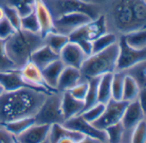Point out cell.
Here are the masks:
<instances>
[{"mask_svg": "<svg viewBox=\"0 0 146 143\" xmlns=\"http://www.w3.org/2000/svg\"><path fill=\"white\" fill-rule=\"evenodd\" d=\"M47 92L22 88L5 92L0 97V124L25 117H35Z\"/></svg>", "mask_w": 146, "mask_h": 143, "instance_id": "obj_1", "label": "cell"}, {"mask_svg": "<svg viewBox=\"0 0 146 143\" xmlns=\"http://www.w3.org/2000/svg\"><path fill=\"white\" fill-rule=\"evenodd\" d=\"M44 44V38L40 34L19 29L3 42V52L15 69H21Z\"/></svg>", "mask_w": 146, "mask_h": 143, "instance_id": "obj_2", "label": "cell"}, {"mask_svg": "<svg viewBox=\"0 0 146 143\" xmlns=\"http://www.w3.org/2000/svg\"><path fill=\"white\" fill-rule=\"evenodd\" d=\"M119 55L118 42L108 48L93 53L84 60L80 70L83 79L90 80L101 77L106 74H113L116 71Z\"/></svg>", "mask_w": 146, "mask_h": 143, "instance_id": "obj_3", "label": "cell"}, {"mask_svg": "<svg viewBox=\"0 0 146 143\" xmlns=\"http://www.w3.org/2000/svg\"><path fill=\"white\" fill-rule=\"evenodd\" d=\"M54 19L68 13H84L92 20L104 13L102 5L83 0H43Z\"/></svg>", "mask_w": 146, "mask_h": 143, "instance_id": "obj_4", "label": "cell"}, {"mask_svg": "<svg viewBox=\"0 0 146 143\" xmlns=\"http://www.w3.org/2000/svg\"><path fill=\"white\" fill-rule=\"evenodd\" d=\"M61 101L62 92L55 90L47 93L44 102L35 116V123L47 125L62 124L64 119L62 113Z\"/></svg>", "mask_w": 146, "mask_h": 143, "instance_id": "obj_5", "label": "cell"}, {"mask_svg": "<svg viewBox=\"0 0 146 143\" xmlns=\"http://www.w3.org/2000/svg\"><path fill=\"white\" fill-rule=\"evenodd\" d=\"M119 55L116 71H125L135 64L146 60V48L136 49L130 46L121 35L118 40Z\"/></svg>", "mask_w": 146, "mask_h": 143, "instance_id": "obj_6", "label": "cell"}, {"mask_svg": "<svg viewBox=\"0 0 146 143\" xmlns=\"http://www.w3.org/2000/svg\"><path fill=\"white\" fill-rule=\"evenodd\" d=\"M108 32L106 16L102 14L95 20H91L83 25L69 35L70 41L78 42L80 40H87L93 42L96 39Z\"/></svg>", "mask_w": 146, "mask_h": 143, "instance_id": "obj_7", "label": "cell"}, {"mask_svg": "<svg viewBox=\"0 0 146 143\" xmlns=\"http://www.w3.org/2000/svg\"><path fill=\"white\" fill-rule=\"evenodd\" d=\"M127 105L128 102L124 100L118 101L113 99L110 100L106 104L105 111L102 117L92 124L98 129L105 130L107 128L121 122Z\"/></svg>", "mask_w": 146, "mask_h": 143, "instance_id": "obj_8", "label": "cell"}, {"mask_svg": "<svg viewBox=\"0 0 146 143\" xmlns=\"http://www.w3.org/2000/svg\"><path fill=\"white\" fill-rule=\"evenodd\" d=\"M92 19L84 13H68L54 19L55 32L69 36Z\"/></svg>", "mask_w": 146, "mask_h": 143, "instance_id": "obj_9", "label": "cell"}, {"mask_svg": "<svg viewBox=\"0 0 146 143\" xmlns=\"http://www.w3.org/2000/svg\"><path fill=\"white\" fill-rule=\"evenodd\" d=\"M144 118V115L137 100L129 102L121 119V123L125 130L123 143H130L131 133L134 128Z\"/></svg>", "mask_w": 146, "mask_h": 143, "instance_id": "obj_10", "label": "cell"}, {"mask_svg": "<svg viewBox=\"0 0 146 143\" xmlns=\"http://www.w3.org/2000/svg\"><path fill=\"white\" fill-rule=\"evenodd\" d=\"M62 125L69 129L78 132L84 136H90L102 142H107V134L105 130L98 129L92 123L84 120L81 115L64 121Z\"/></svg>", "mask_w": 146, "mask_h": 143, "instance_id": "obj_11", "label": "cell"}, {"mask_svg": "<svg viewBox=\"0 0 146 143\" xmlns=\"http://www.w3.org/2000/svg\"><path fill=\"white\" fill-rule=\"evenodd\" d=\"M21 78L30 88L40 89L45 92H52L46 84L41 69L32 61L27 62L21 69H19Z\"/></svg>", "mask_w": 146, "mask_h": 143, "instance_id": "obj_12", "label": "cell"}, {"mask_svg": "<svg viewBox=\"0 0 146 143\" xmlns=\"http://www.w3.org/2000/svg\"><path fill=\"white\" fill-rule=\"evenodd\" d=\"M87 56L80 46L72 41H69L59 53V59L64 66L81 69Z\"/></svg>", "mask_w": 146, "mask_h": 143, "instance_id": "obj_13", "label": "cell"}, {"mask_svg": "<svg viewBox=\"0 0 146 143\" xmlns=\"http://www.w3.org/2000/svg\"><path fill=\"white\" fill-rule=\"evenodd\" d=\"M50 129L51 125L34 123L15 138L18 143H47Z\"/></svg>", "mask_w": 146, "mask_h": 143, "instance_id": "obj_14", "label": "cell"}, {"mask_svg": "<svg viewBox=\"0 0 146 143\" xmlns=\"http://www.w3.org/2000/svg\"><path fill=\"white\" fill-rule=\"evenodd\" d=\"M34 11L40 25V34L45 38L47 34L55 32L54 18L43 0H35Z\"/></svg>", "mask_w": 146, "mask_h": 143, "instance_id": "obj_15", "label": "cell"}, {"mask_svg": "<svg viewBox=\"0 0 146 143\" xmlns=\"http://www.w3.org/2000/svg\"><path fill=\"white\" fill-rule=\"evenodd\" d=\"M62 113L64 121L80 115L84 109V102L77 100L68 91L62 92Z\"/></svg>", "mask_w": 146, "mask_h": 143, "instance_id": "obj_16", "label": "cell"}, {"mask_svg": "<svg viewBox=\"0 0 146 143\" xmlns=\"http://www.w3.org/2000/svg\"><path fill=\"white\" fill-rule=\"evenodd\" d=\"M82 80H83V76L79 69L64 66L58 82L57 91L59 92L69 91L70 88L76 86Z\"/></svg>", "mask_w": 146, "mask_h": 143, "instance_id": "obj_17", "label": "cell"}, {"mask_svg": "<svg viewBox=\"0 0 146 143\" xmlns=\"http://www.w3.org/2000/svg\"><path fill=\"white\" fill-rule=\"evenodd\" d=\"M0 83L6 92L17 90L22 88H30L21 78L19 69L0 70Z\"/></svg>", "mask_w": 146, "mask_h": 143, "instance_id": "obj_18", "label": "cell"}, {"mask_svg": "<svg viewBox=\"0 0 146 143\" xmlns=\"http://www.w3.org/2000/svg\"><path fill=\"white\" fill-rule=\"evenodd\" d=\"M64 68V64L63 62L60 59H58L41 69L44 81L51 90H57L58 82Z\"/></svg>", "mask_w": 146, "mask_h": 143, "instance_id": "obj_19", "label": "cell"}, {"mask_svg": "<svg viewBox=\"0 0 146 143\" xmlns=\"http://www.w3.org/2000/svg\"><path fill=\"white\" fill-rule=\"evenodd\" d=\"M58 59H59V55L54 52L45 44L38 48L30 57V61L35 63L40 69Z\"/></svg>", "mask_w": 146, "mask_h": 143, "instance_id": "obj_20", "label": "cell"}, {"mask_svg": "<svg viewBox=\"0 0 146 143\" xmlns=\"http://www.w3.org/2000/svg\"><path fill=\"white\" fill-rule=\"evenodd\" d=\"M112 76L113 74H106L99 78L98 82V102L107 104L112 100Z\"/></svg>", "mask_w": 146, "mask_h": 143, "instance_id": "obj_21", "label": "cell"}, {"mask_svg": "<svg viewBox=\"0 0 146 143\" xmlns=\"http://www.w3.org/2000/svg\"><path fill=\"white\" fill-rule=\"evenodd\" d=\"M124 72L137 82L140 89L146 88V60L135 64Z\"/></svg>", "mask_w": 146, "mask_h": 143, "instance_id": "obj_22", "label": "cell"}, {"mask_svg": "<svg viewBox=\"0 0 146 143\" xmlns=\"http://www.w3.org/2000/svg\"><path fill=\"white\" fill-rule=\"evenodd\" d=\"M34 123H35V117H25L11 121L1 125H3L14 137H17L26 129H28Z\"/></svg>", "mask_w": 146, "mask_h": 143, "instance_id": "obj_23", "label": "cell"}, {"mask_svg": "<svg viewBox=\"0 0 146 143\" xmlns=\"http://www.w3.org/2000/svg\"><path fill=\"white\" fill-rule=\"evenodd\" d=\"M44 40H45V45H46L54 52L59 55L61 50L70 41V39H69V36L67 35H64L57 32H52L47 34L44 38Z\"/></svg>", "mask_w": 146, "mask_h": 143, "instance_id": "obj_24", "label": "cell"}, {"mask_svg": "<svg viewBox=\"0 0 146 143\" xmlns=\"http://www.w3.org/2000/svg\"><path fill=\"white\" fill-rule=\"evenodd\" d=\"M122 36L130 46L136 49L146 48V28L132 31Z\"/></svg>", "mask_w": 146, "mask_h": 143, "instance_id": "obj_25", "label": "cell"}, {"mask_svg": "<svg viewBox=\"0 0 146 143\" xmlns=\"http://www.w3.org/2000/svg\"><path fill=\"white\" fill-rule=\"evenodd\" d=\"M119 36L112 32H107L92 42V54L102 51L117 43Z\"/></svg>", "mask_w": 146, "mask_h": 143, "instance_id": "obj_26", "label": "cell"}, {"mask_svg": "<svg viewBox=\"0 0 146 143\" xmlns=\"http://www.w3.org/2000/svg\"><path fill=\"white\" fill-rule=\"evenodd\" d=\"M140 88L137 82L128 75H125L124 80L122 100L125 102H131L137 100Z\"/></svg>", "mask_w": 146, "mask_h": 143, "instance_id": "obj_27", "label": "cell"}, {"mask_svg": "<svg viewBox=\"0 0 146 143\" xmlns=\"http://www.w3.org/2000/svg\"><path fill=\"white\" fill-rule=\"evenodd\" d=\"M125 74L124 71H115L112 76V99L114 100H122L124 80Z\"/></svg>", "mask_w": 146, "mask_h": 143, "instance_id": "obj_28", "label": "cell"}, {"mask_svg": "<svg viewBox=\"0 0 146 143\" xmlns=\"http://www.w3.org/2000/svg\"><path fill=\"white\" fill-rule=\"evenodd\" d=\"M99 78H92L88 80L89 81V89L88 93L86 95V98L84 100V111L96 105L98 102V82H99Z\"/></svg>", "mask_w": 146, "mask_h": 143, "instance_id": "obj_29", "label": "cell"}, {"mask_svg": "<svg viewBox=\"0 0 146 143\" xmlns=\"http://www.w3.org/2000/svg\"><path fill=\"white\" fill-rule=\"evenodd\" d=\"M108 143H123L125 130L121 122L105 129Z\"/></svg>", "mask_w": 146, "mask_h": 143, "instance_id": "obj_30", "label": "cell"}, {"mask_svg": "<svg viewBox=\"0 0 146 143\" xmlns=\"http://www.w3.org/2000/svg\"><path fill=\"white\" fill-rule=\"evenodd\" d=\"M21 29L35 34H40V25L35 11L29 15L21 17Z\"/></svg>", "mask_w": 146, "mask_h": 143, "instance_id": "obj_31", "label": "cell"}, {"mask_svg": "<svg viewBox=\"0 0 146 143\" xmlns=\"http://www.w3.org/2000/svg\"><path fill=\"white\" fill-rule=\"evenodd\" d=\"M105 107H106L105 104L97 103L94 106L84 111L80 115L84 120H86L90 123H93L102 117V115L105 111Z\"/></svg>", "mask_w": 146, "mask_h": 143, "instance_id": "obj_32", "label": "cell"}, {"mask_svg": "<svg viewBox=\"0 0 146 143\" xmlns=\"http://www.w3.org/2000/svg\"><path fill=\"white\" fill-rule=\"evenodd\" d=\"M130 143H146V119L142 120L133 129Z\"/></svg>", "mask_w": 146, "mask_h": 143, "instance_id": "obj_33", "label": "cell"}, {"mask_svg": "<svg viewBox=\"0 0 146 143\" xmlns=\"http://www.w3.org/2000/svg\"><path fill=\"white\" fill-rule=\"evenodd\" d=\"M88 89H89V81L83 79L80 82H78L76 86L70 88L68 92L77 100L84 102V100L88 93Z\"/></svg>", "mask_w": 146, "mask_h": 143, "instance_id": "obj_34", "label": "cell"}, {"mask_svg": "<svg viewBox=\"0 0 146 143\" xmlns=\"http://www.w3.org/2000/svg\"><path fill=\"white\" fill-rule=\"evenodd\" d=\"M5 17L9 20V22L12 24L16 30L21 29V16L17 11L16 8L9 5H5Z\"/></svg>", "mask_w": 146, "mask_h": 143, "instance_id": "obj_35", "label": "cell"}, {"mask_svg": "<svg viewBox=\"0 0 146 143\" xmlns=\"http://www.w3.org/2000/svg\"><path fill=\"white\" fill-rule=\"evenodd\" d=\"M17 30L5 17L0 21V42H4L9 39Z\"/></svg>", "mask_w": 146, "mask_h": 143, "instance_id": "obj_36", "label": "cell"}, {"mask_svg": "<svg viewBox=\"0 0 146 143\" xmlns=\"http://www.w3.org/2000/svg\"><path fill=\"white\" fill-rule=\"evenodd\" d=\"M0 143H16V138L3 126H0Z\"/></svg>", "mask_w": 146, "mask_h": 143, "instance_id": "obj_37", "label": "cell"}, {"mask_svg": "<svg viewBox=\"0 0 146 143\" xmlns=\"http://www.w3.org/2000/svg\"><path fill=\"white\" fill-rule=\"evenodd\" d=\"M137 101L144 115V117L146 118V88L140 89L138 97H137Z\"/></svg>", "mask_w": 146, "mask_h": 143, "instance_id": "obj_38", "label": "cell"}, {"mask_svg": "<svg viewBox=\"0 0 146 143\" xmlns=\"http://www.w3.org/2000/svg\"><path fill=\"white\" fill-rule=\"evenodd\" d=\"M77 143H105V142H102L97 139H95L90 136H84V138L78 140Z\"/></svg>", "mask_w": 146, "mask_h": 143, "instance_id": "obj_39", "label": "cell"}, {"mask_svg": "<svg viewBox=\"0 0 146 143\" xmlns=\"http://www.w3.org/2000/svg\"><path fill=\"white\" fill-rule=\"evenodd\" d=\"M78 140L73 139L71 137H69V136H64V137H62L60 139H58L56 143H77Z\"/></svg>", "mask_w": 146, "mask_h": 143, "instance_id": "obj_40", "label": "cell"}, {"mask_svg": "<svg viewBox=\"0 0 146 143\" xmlns=\"http://www.w3.org/2000/svg\"><path fill=\"white\" fill-rule=\"evenodd\" d=\"M5 18V8L4 6L0 5V21Z\"/></svg>", "mask_w": 146, "mask_h": 143, "instance_id": "obj_41", "label": "cell"}, {"mask_svg": "<svg viewBox=\"0 0 146 143\" xmlns=\"http://www.w3.org/2000/svg\"><path fill=\"white\" fill-rule=\"evenodd\" d=\"M5 92H6V91H5V88L1 85V83H0V97H1V96H2Z\"/></svg>", "mask_w": 146, "mask_h": 143, "instance_id": "obj_42", "label": "cell"}, {"mask_svg": "<svg viewBox=\"0 0 146 143\" xmlns=\"http://www.w3.org/2000/svg\"><path fill=\"white\" fill-rule=\"evenodd\" d=\"M16 143H18V142H17V140H16Z\"/></svg>", "mask_w": 146, "mask_h": 143, "instance_id": "obj_43", "label": "cell"}, {"mask_svg": "<svg viewBox=\"0 0 146 143\" xmlns=\"http://www.w3.org/2000/svg\"><path fill=\"white\" fill-rule=\"evenodd\" d=\"M144 1H145V3H146V0H144Z\"/></svg>", "mask_w": 146, "mask_h": 143, "instance_id": "obj_44", "label": "cell"}, {"mask_svg": "<svg viewBox=\"0 0 146 143\" xmlns=\"http://www.w3.org/2000/svg\"><path fill=\"white\" fill-rule=\"evenodd\" d=\"M105 143H108V142H105Z\"/></svg>", "mask_w": 146, "mask_h": 143, "instance_id": "obj_45", "label": "cell"}, {"mask_svg": "<svg viewBox=\"0 0 146 143\" xmlns=\"http://www.w3.org/2000/svg\"><path fill=\"white\" fill-rule=\"evenodd\" d=\"M0 126H1V124H0Z\"/></svg>", "mask_w": 146, "mask_h": 143, "instance_id": "obj_46", "label": "cell"}, {"mask_svg": "<svg viewBox=\"0 0 146 143\" xmlns=\"http://www.w3.org/2000/svg\"><path fill=\"white\" fill-rule=\"evenodd\" d=\"M145 119H146V118H145Z\"/></svg>", "mask_w": 146, "mask_h": 143, "instance_id": "obj_47", "label": "cell"}]
</instances>
